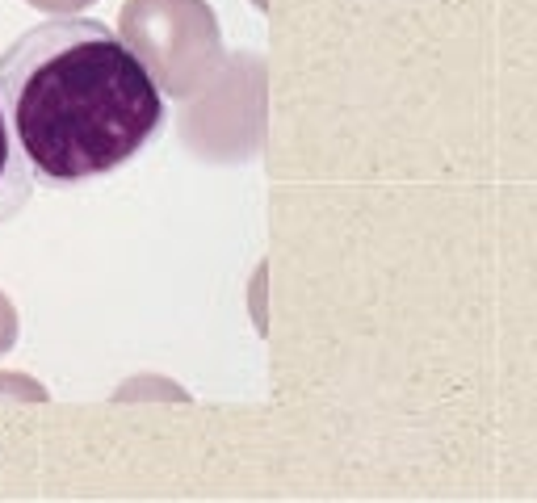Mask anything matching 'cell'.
<instances>
[{"instance_id": "1", "label": "cell", "mask_w": 537, "mask_h": 503, "mask_svg": "<svg viewBox=\"0 0 537 503\" xmlns=\"http://www.w3.org/2000/svg\"><path fill=\"white\" fill-rule=\"evenodd\" d=\"M0 93L30 177L80 189L131 164L164 130V89L93 17H51L0 55Z\"/></svg>"}, {"instance_id": "2", "label": "cell", "mask_w": 537, "mask_h": 503, "mask_svg": "<svg viewBox=\"0 0 537 503\" xmlns=\"http://www.w3.org/2000/svg\"><path fill=\"white\" fill-rule=\"evenodd\" d=\"M122 38L177 97H189L219 63V26L206 0H126Z\"/></svg>"}, {"instance_id": "3", "label": "cell", "mask_w": 537, "mask_h": 503, "mask_svg": "<svg viewBox=\"0 0 537 503\" xmlns=\"http://www.w3.org/2000/svg\"><path fill=\"white\" fill-rule=\"evenodd\" d=\"M30 193H34V177H30V164L21 156V147H17L9 109H5V93H0V223H9L13 214L26 210Z\"/></svg>"}, {"instance_id": "4", "label": "cell", "mask_w": 537, "mask_h": 503, "mask_svg": "<svg viewBox=\"0 0 537 503\" xmlns=\"http://www.w3.org/2000/svg\"><path fill=\"white\" fill-rule=\"evenodd\" d=\"M21 340V315H17V306L13 298L0 290V357L13 353V344Z\"/></svg>"}, {"instance_id": "5", "label": "cell", "mask_w": 537, "mask_h": 503, "mask_svg": "<svg viewBox=\"0 0 537 503\" xmlns=\"http://www.w3.org/2000/svg\"><path fill=\"white\" fill-rule=\"evenodd\" d=\"M0 395L42 403V399H47V390H42L38 382H30V378H21V374H0Z\"/></svg>"}, {"instance_id": "6", "label": "cell", "mask_w": 537, "mask_h": 503, "mask_svg": "<svg viewBox=\"0 0 537 503\" xmlns=\"http://www.w3.org/2000/svg\"><path fill=\"white\" fill-rule=\"evenodd\" d=\"M30 9L38 13H47V17H76L80 9H89L93 0H26Z\"/></svg>"}]
</instances>
